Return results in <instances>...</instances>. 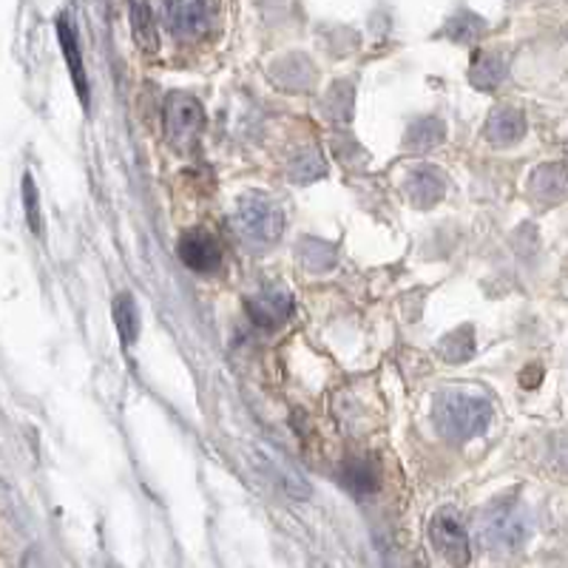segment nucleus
<instances>
[{
  "label": "nucleus",
  "instance_id": "obj_12",
  "mask_svg": "<svg viewBox=\"0 0 568 568\" xmlns=\"http://www.w3.org/2000/svg\"><path fill=\"white\" fill-rule=\"evenodd\" d=\"M58 38L60 45H63V58L69 63L71 78H74V85H78L80 100H89V85H85V69H83V54H80V43H78V29H74V14L65 9L60 12L58 18Z\"/></svg>",
  "mask_w": 568,
  "mask_h": 568
},
{
  "label": "nucleus",
  "instance_id": "obj_5",
  "mask_svg": "<svg viewBox=\"0 0 568 568\" xmlns=\"http://www.w3.org/2000/svg\"><path fill=\"white\" fill-rule=\"evenodd\" d=\"M429 540H433L435 551L453 568L469 566V537H466L464 526H460L458 515L453 509L435 511L433 520H429Z\"/></svg>",
  "mask_w": 568,
  "mask_h": 568
},
{
  "label": "nucleus",
  "instance_id": "obj_20",
  "mask_svg": "<svg viewBox=\"0 0 568 568\" xmlns=\"http://www.w3.org/2000/svg\"><path fill=\"white\" fill-rule=\"evenodd\" d=\"M327 165H324V156L318 149H304L302 154H296L291 160V169H287V176L296 185H311L318 176H324Z\"/></svg>",
  "mask_w": 568,
  "mask_h": 568
},
{
  "label": "nucleus",
  "instance_id": "obj_13",
  "mask_svg": "<svg viewBox=\"0 0 568 568\" xmlns=\"http://www.w3.org/2000/svg\"><path fill=\"white\" fill-rule=\"evenodd\" d=\"M506 80V58L500 52H489V49H480L475 58H471L469 69V83L480 91H495L497 85Z\"/></svg>",
  "mask_w": 568,
  "mask_h": 568
},
{
  "label": "nucleus",
  "instance_id": "obj_1",
  "mask_svg": "<svg viewBox=\"0 0 568 568\" xmlns=\"http://www.w3.org/2000/svg\"><path fill=\"white\" fill-rule=\"evenodd\" d=\"M495 407L491 400L480 393H466V389H446L435 395L433 418L438 433L453 444L478 438L489 429Z\"/></svg>",
  "mask_w": 568,
  "mask_h": 568
},
{
  "label": "nucleus",
  "instance_id": "obj_15",
  "mask_svg": "<svg viewBox=\"0 0 568 568\" xmlns=\"http://www.w3.org/2000/svg\"><path fill=\"white\" fill-rule=\"evenodd\" d=\"M111 316H114V327L120 333V342L123 347H131L140 336V311H136V302L131 298V293H120L111 307Z\"/></svg>",
  "mask_w": 568,
  "mask_h": 568
},
{
  "label": "nucleus",
  "instance_id": "obj_14",
  "mask_svg": "<svg viewBox=\"0 0 568 568\" xmlns=\"http://www.w3.org/2000/svg\"><path fill=\"white\" fill-rule=\"evenodd\" d=\"M444 136H446V125L440 116H420V120H415V123L407 129V140H404V145H407L409 151H433L444 142Z\"/></svg>",
  "mask_w": 568,
  "mask_h": 568
},
{
  "label": "nucleus",
  "instance_id": "obj_16",
  "mask_svg": "<svg viewBox=\"0 0 568 568\" xmlns=\"http://www.w3.org/2000/svg\"><path fill=\"white\" fill-rule=\"evenodd\" d=\"M298 258H302V265L307 267L311 273H327L336 267L338 262V251L329 242H322V240H302V245H298Z\"/></svg>",
  "mask_w": 568,
  "mask_h": 568
},
{
  "label": "nucleus",
  "instance_id": "obj_17",
  "mask_svg": "<svg viewBox=\"0 0 568 568\" xmlns=\"http://www.w3.org/2000/svg\"><path fill=\"white\" fill-rule=\"evenodd\" d=\"M438 353L440 358L449 364L469 362L471 355H475V329H471V324H464V327H458L455 333L440 338Z\"/></svg>",
  "mask_w": 568,
  "mask_h": 568
},
{
  "label": "nucleus",
  "instance_id": "obj_18",
  "mask_svg": "<svg viewBox=\"0 0 568 568\" xmlns=\"http://www.w3.org/2000/svg\"><path fill=\"white\" fill-rule=\"evenodd\" d=\"M131 14V32H134L136 45H140L142 52H156L160 49V32H156L154 23V12L145 3H136V7L129 9Z\"/></svg>",
  "mask_w": 568,
  "mask_h": 568
},
{
  "label": "nucleus",
  "instance_id": "obj_21",
  "mask_svg": "<svg viewBox=\"0 0 568 568\" xmlns=\"http://www.w3.org/2000/svg\"><path fill=\"white\" fill-rule=\"evenodd\" d=\"M324 109H327V114L333 116V120H349V111H353V89H349V83L333 85Z\"/></svg>",
  "mask_w": 568,
  "mask_h": 568
},
{
  "label": "nucleus",
  "instance_id": "obj_3",
  "mask_svg": "<svg viewBox=\"0 0 568 568\" xmlns=\"http://www.w3.org/2000/svg\"><path fill=\"white\" fill-rule=\"evenodd\" d=\"M236 231L253 245H273L284 231V216L265 194H245L236 207Z\"/></svg>",
  "mask_w": 568,
  "mask_h": 568
},
{
  "label": "nucleus",
  "instance_id": "obj_6",
  "mask_svg": "<svg viewBox=\"0 0 568 568\" xmlns=\"http://www.w3.org/2000/svg\"><path fill=\"white\" fill-rule=\"evenodd\" d=\"M176 253H180L182 262L196 273H213L222 265V245L216 242L213 233L202 231V227L182 233Z\"/></svg>",
  "mask_w": 568,
  "mask_h": 568
},
{
  "label": "nucleus",
  "instance_id": "obj_2",
  "mask_svg": "<svg viewBox=\"0 0 568 568\" xmlns=\"http://www.w3.org/2000/svg\"><path fill=\"white\" fill-rule=\"evenodd\" d=\"M478 540L491 555H515L529 540V515L515 500H491L478 511Z\"/></svg>",
  "mask_w": 568,
  "mask_h": 568
},
{
  "label": "nucleus",
  "instance_id": "obj_22",
  "mask_svg": "<svg viewBox=\"0 0 568 568\" xmlns=\"http://www.w3.org/2000/svg\"><path fill=\"white\" fill-rule=\"evenodd\" d=\"M23 205H27V220L34 233H40V205H38V185H34L32 174L23 176Z\"/></svg>",
  "mask_w": 568,
  "mask_h": 568
},
{
  "label": "nucleus",
  "instance_id": "obj_7",
  "mask_svg": "<svg viewBox=\"0 0 568 568\" xmlns=\"http://www.w3.org/2000/svg\"><path fill=\"white\" fill-rule=\"evenodd\" d=\"M247 313L258 327H278L293 313V296L284 287H265L247 298Z\"/></svg>",
  "mask_w": 568,
  "mask_h": 568
},
{
  "label": "nucleus",
  "instance_id": "obj_9",
  "mask_svg": "<svg viewBox=\"0 0 568 568\" xmlns=\"http://www.w3.org/2000/svg\"><path fill=\"white\" fill-rule=\"evenodd\" d=\"M404 194L415 207L438 205L446 194V176L433 165H420V169L409 171L404 180Z\"/></svg>",
  "mask_w": 568,
  "mask_h": 568
},
{
  "label": "nucleus",
  "instance_id": "obj_11",
  "mask_svg": "<svg viewBox=\"0 0 568 568\" xmlns=\"http://www.w3.org/2000/svg\"><path fill=\"white\" fill-rule=\"evenodd\" d=\"M526 134V116L524 111L515 109V105H497L495 111L486 120L484 136L497 145V149H509L515 142L524 140Z\"/></svg>",
  "mask_w": 568,
  "mask_h": 568
},
{
  "label": "nucleus",
  "instance_id": "obj_19",
  "mask_svg": "<svg viewBox=\"0 0 568 568\" xmlns=\"http://www.w3.org/2000/svg\"><path fill=\"white\" fill-rule=\"evenodd\" d=\"M486 32V20L480 14L469 12V9H460L449 18L446 23V38L458 40V43H478Z\"/></svg>",
  "mask_w": 568,
  "mask_h": 568
},
{
  "label": "nucleus",
  "instance_id": "obj_4",
  "mask_svg": "<svg viewBox=\"0 0 568 568\" xmlns=\"http://www.w3.org/2000/svg\"><path fill=\"white\" fill-rule=\"evenodd\" d=\"M202 129H205V109L194 94L185 91H174L165 100V136L176 151L194 149L200 140Z\"/></svg>",
  "mask_w": 568,
  "mask_h": 568
},
{
  "label": "nucleus",
  "instance_id": "obj_10",
  "mask_svg": "<svg viewBox=\"0 0 568 568\" xmlns=\"http://www.w3.org/2000/svg\"><path fill=\"white\" fill-rule=\"evenodd\" d=\"M160 14L176 38H196L211 23L213 9L205 3H165V7H160Z\"/></svg>",
  "mask_w": 568,
  "mask_h": 568
},
{
  "label": "nucleus",
  "instance_id": "obj_8",
  "mask_svg": "<svg viewBox=\"0 0 568 568\" xmlns=\"http://www.w3.org/2000/svg\"><path fill=\"white\" fill-rule=\"evenodd\" d=\"M529 194L542 205H557L568 200V165L562 162L537 165L529 176Z\"/></svg>",
  "mask_w": 568,
  "mask_h": 568
}]
</instances>
